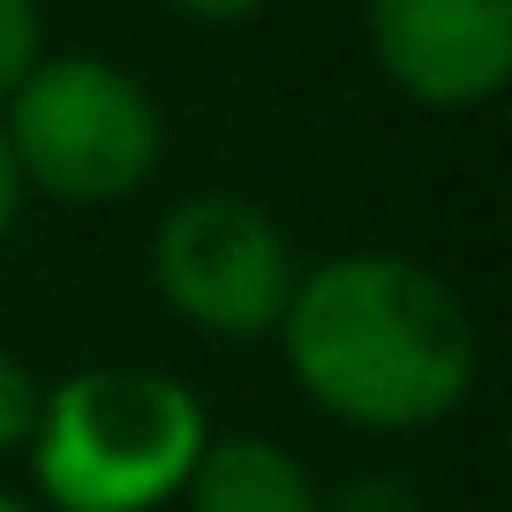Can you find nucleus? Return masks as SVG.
Listing matches in <instances>:
<instances>
[{
	"label": "nucleus",
	"mask_w": 512,
	"mask_h": 512,
	"mask_svg": "<svg viewBox=\"0 0 512 512\" xmlns=\"http://www.w3.org/2000/svg\"><path fill=\"white\" fill-rule=\"evenodd\" d=\"M279 339L302 392L354 430H430L475 384V324L460 294L384 249L302 272Z\"/></svg>",
	"instance_id": "f257e3e1"
},
{
	"label": "nucleus",
	"mask_w": 512,
	"mask_h": 512,
	"mask_svg": "<svg viewBox=\"0 0 512 512\" xmlns=\"http://www.w3.org/2000/svg\"><path fill=\"white\" fill-rule=\"evenodd\" d=\"M211 445L204 400L159 369H83L53 384L31 437L38 490L61 512H151L181 497Z\"/></svg>",
	"instance_id": "f03ea898"
},
{
	"label": "nucleus",
	"mask_w": 512,
	"mask_h": 512,
	"mask_svg": "<svg viewBox=\"0 0 512 512\" xmlns=\"http://www.w3.org/2000/svg\"><path fill=\"white\" fill-rule=\"evenodd\" d=\"M0 144L16 159V181L61 204H121L151 181L166 121L128 68L98 53H53L0 106Z\"/></svg>",
	"instance_id": "7ed1b4c3"
},
{
	"label": "nucleus",
	"mask_w": 512,
	"mask_h": 512,
	"mask_svg": "<svg viewBox=\"0 0 512 512\" xmlns=\"http://www.w3.org/2000/svg\"><path fill=\"white\" fill-rule=\"evenodd\" d=\"M151 279L196 332L256 339L287 317L302 272H294V249L272 211H256L249 196H189L159 219Z\"/></svg>",
	"instance_id": "20e7f679"
},
{
	"label": "nucleus",
	"mask_w": 512,
	"mask_h": 512,
	"mask_svg": "<svg viewBox=\"0 0 512 512\" xmlns=\"http://www.w3.org/2000/svg\"><path fill=\"white\" fill-rule=\"evenodd\" d=\"M369 53L415 106H490L512 76V0H362Z\"/></svg>",
	"instance_id": "39448f33"
},
{
	"label": "nucleus",
	"mask_w": 512,
	"mask_h": 512,
	"mask_svg": "<svg viewBox=\"0 0 512 512\" xmlns=\"http://www.w3.org/2000/svg\"><path fill=\"white\" fill-rule=\"evenodd\" d=\"M181 490H189V512H317L324 505L309 467L294 452H279L272 437H219V445H204V460H196V475Z\"/></svg>",
	"instance_id": "423d86ee"
},
{
	"label": "nucleus",
	"mask_w": 512,
	"mask_h": 512,
	"mask_svg": "<svg viewBox=\"0 0 512 512\" xmlns=\"http://www.w3.org/2000/svg\"><path fill=\"white\" fill-rule=\"evenodd\" d=\"M46 61V16L38 0H0V106L16 98V83Z\"/></svg>",
	"instance_id": "0eeeda50"
},
{
	"label": "nucleus",
	"mask_w": 512,
	"mask_h": 512,
	"mask_svg": "<svg viewBox=\"0 0 512 512\" xmlns=\"http://www.w3.org/2000/svg\"><path fill=\"white\" fill-rule=\"evenodd\" d=\"M38 415H46V384H38L16 354H0V452H23V445H31Z\"/></svg>",
	"instance_id": "6e6552de"
},
{
	"label": "nucleus",
	"mask_w": 512,
	"mask_h": 512,
	"mask_svg": "<svg viewBox=\"0 0 512 512\" xmlns=\"http://www.w3.org/2000/svg\"><path fill=\"white\" fill-rule=\"evenodd\" d=\"M317 512H422V497L407 490V482H392V475H362V482H347V490H332Z\"/></svg>",
	"instance_id": "1a4fd4ad"
},
{
	"label": "nucleus",
	"mask_w": 512,
	"mask_h": 512,
	"mask_svg": "<svg viewBox=\"0 0 512 512\" xmlns=\"http://www.w3.org/2000/svg\"><path fill=\"white\" fill-rule=\"evenodd\" d=\"M174 16H189V23H249V16H264L272 0H166Z\"/></svg>",
	"instance_id": "9d476101"
},
{
	"label": "nucleus",
	"mask_w": 512,
	"mask_h": 512,
	"mask_svg": "<svg viewBox=\"0 0 512 512\" xmlns=\"http://www.w3.org/2000/svg\"><path fill=\"white\" fill-rule=\"evenodd\" d=\"M16 204H23V181H16V159H8V144H0V241H8V226H16Z\"/></svg>",
	"instance_id": "9b49d317"
},
{
	"label": "nucleus",
	"mask_w": 512,
	"mask_h": 512,
	"mask_svg": "<svg viewBox=\"0 0 512 512\" xmlns=\"http://www.w3.org/2000/svg\"><path fill=\"white\" fill-rule=\"evenodd\" d=\"M0 512H31V505H23V497H8V490H0Z\"/></svg>",
	"instance_id": "f8f14e48"
}]
</instances>
